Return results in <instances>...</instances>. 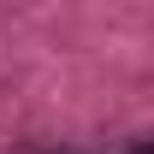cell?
Instances as JSON below:
<instances>
[{
	"instance_id": "6da1fadb",
	"label": "cell",
	"mask_w": 154,
	"mask_h": 154,
	"mask_svg": "<svg viewBox=\"0 0 154 154\" xmlns=\"http://www.w3.org/2000/svg\"><path fill=\"white\" fill-rule=\"evenodd\" d=\"M131 154H154V148H148V142H142V136H136V142H131Z\"/></svg>"
},
{
	"instance_id": "7a4b0ae2",
	"label": "cell",
	"mask_w": 154,
	"mask_h": 154,
	"mask_svg": "<svg viewBox=\"0 0 154 154\" xmlns=\"http://www.w3.org/2000/svg\"><path fill=\"white\" fill-rule=\"evenodd\" d=\"M24 154H65V148H24Z\"/></svg>"
}]
</instances>
